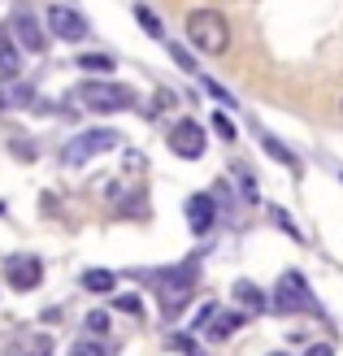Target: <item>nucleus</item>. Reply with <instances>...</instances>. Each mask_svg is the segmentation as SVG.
Here are the masks:
<instances>
[{
	"label": "nucleus",
	"mask_w": 343,
	"mask_h": 356,
	"mask_svg": "<svg viewBox=\"0 0 343 356\" xmlns=\"http://www.w3.org/2000/svg\"><path fill=\"white\" fill-rule=\"evenodd\" d=\"M5 282L13 291H35L44 282V261L31 257V252H13L5 257Z\"/></svg>",
	"instance_id": "6"
},
{
	"label": "nucleus",
	"mask_w": 343,
	"mask_h": 356,
	"mask_svg": "<svg viewBox=\"0 0 343 356\" xmlns=\"http://www.w3.org/2000/svg\"><path fill=\"white\" fill-rule=\"evenodd\" d=\"M87 330H109V313H104V309H92V313H87Z\"/></svg>",
	"instance_id": "22"
},
{
	"label": "nucleus",
	"mask_w": 343,
	"mask_h": 356,
	"mask_svg": "<svg viewBox=\"0 0 343 356\" xmlns=\"http://www.w3.org/2000/svg\"><path fill=\"white\" fill-rule=\"evenodd\" d=\"M70 356H109V343H100V339H79L74 348H70Z\"/></svg>",
	"instance_id": "20"
},
{
	"label": "nucleus",
	"mask_w": 343,
	"mask_h": 356,
	"mask_svg": "<svg viewBox=\"0 0 343 356\" xmlns=\"http://www.w3.org/2000/svg\"><path fill=\"white\" fill-rule=\"evenodd\" d=\"M274 309L278 313H317V300L300 270H282L278 287H274Z\"/></svg>",
	"instance_id": "2"
},
{
	"label": "nucleus",
	"mask_w": 343,
	"mask_h": 356,
	"mask_svg": "<svg viewBox=\"0 0 343 356\" xmlns=\"http://www.w3.org/2000/svg\"><path fill=\"white\" fill-rule=\"evenodd\" d=\"M269 356H287V352H269Z\"/></svg>",
	"instance_id": "28"
},
{
	"label": "nucleus",
	"mask_w": 343,
	"mask_h": 356,
	"mask_svg": "<svg viewBox=\"0 0 343 356\" xmlns=\"http://www.w3.org/2000/svg\"><path fill=\"white\" fill-rule=\"evenodd\" d=\"M170 152H174V156H183V161H196V156H205V131H200V122H191V118L178 122V127L170 131Z\"/></svg>",
	"instance_id": "7"
},
{
	"label": "nucleus",
	"mask_w": 343,
	"mask_h": 356,
	"mask_svg": "<svg viewBox=\"0 0 343 356\" xmlns=\"http://www.w3.org/2000/svg\"><path fill=\"white\" fill-rule=\"evenodd\" d=\"M213 222H218V200L213 195H191L187 200V226L196 230V235H205V230H213Z\"/></svg>",
	"instance_id": "9"
},
{
	"label": "nucleus",
	"mask_w": 343,
	"mask_h": 356,
	"mask_svg": "<svg viewBox=\"0 0 343 356\" xmlns=\"http://www.w3.org/2000/svg\"><path fill=\"white\" fill-rule=\"evenodd\" d=\"M22 343H26L22 356H52V339H48V334H26Z\"/></svg>",
	"instance_id": "19"
},
{
	"label": "nucleus",
	"mask_w": 343,
	"mask_h": 356,
	"mask_svg": "<svg viewBox=\"0 0 343 356\" xmlns=\"http://www.w3.org/2000/svg\"><path fill=\"white\" fill-rule=\"evenodd\" d=\"M113 148H118V131H87V135H74V139L61 148V161L79 170V165L92 161V156L113 152Z\"/></svg>",
	"instance_id": "4"
},
{
	"label": "nucleus",
	"mask_w": 343,
	"mask_h": 356,
	"mask_svg": "<svg viewBox=\"0 0 343 356\" xmlns=\"http://www.w3.org/2000/svg\"><path fill=\"white\" fill-rule=\"evenodd\" d=\"M234 300H239V305H244L248 313H261V309H265V296H261V287H257V282H248V278H239V282H234Z\"/></svg>",
	"instance_id": "11"
},
{
	"label": "nucleus",
	"mask_w": 343,
	"mask_h": 356,
	"mask_svg": "<svg viewBox=\"0 0 343 356\" xmlns=\"http://www.w3.org/2000/svg\"><path fill=\"white\" fill-rule=\"evenodd\" d=\"M79 65L87 74H113V57H104V52H87V57H79Z\"/></svg>",
	"instance_id": "16"
},
{
	"label": "nucleus",
	"mask_w": 343,
	"mask_h": 356,
	"mask_svg": "<svg viewBox=\"0 0 343 356\" xmlns=\"http://www.w3.org/2000/svg\"><path fill=\"white\" fill-rule=\"evenodd\" d=\"M170 57L178 61V70H187V74H196V61H191V57H187V52H183V48H178V44L170 48Z\"/></svg>",
	"instance_id": "23"
},
{
	"label": "nucleus",
	"mask_w": 343,
	"mask_h": 356,
	"mask_svg": "<svg viewBox=\"0 0 343 356\" xmlns=\"http://www.w3.org/2000/svg\"><path fill=\"white\" fill-rule=\"evenodd\" d=\"M170 348H174V352L183 348L187 356H200V348H191V339H187V334H170Z\"/></svg>",
	"instance_id": "25"
},
{
	"label": "nucleus",
	"mask_w": 343,
	"mask_h": 356,
	"mask_svg": "<svg viewBox=\"0 0 343 356\" xmlns=\"http://www.w3.org/2000/svg\"><path fill=\"white\" fill-rule=\"evenodd\" d=\"M26 100H31V87H26V83L0 87V109H17V104H26Z\"/></svg>",
	"instance_id": "14"
},
{
	"label": "nucleus",
	"mask_w": 343,
	"mask_h": 356,
	"mask_svg": "<svg viewBox=\"0 0 343 356\" xmlns=\"http://www.w3.org/2000/svg\"><path fill=\"white\" fill-rule=\"evenodd\" d=\"M0 213H5V204H0Z\"/></svg>",
	"instance_id": "29"
},
{
	"label": "nucleus",
	"mask_w": 343,
	"mask_h": 356,
	"mask_svg": "<svg viewBox=\"0 0 343 356\" xmlns=\"http://www.w3.org/2000/svg\"><path fill=\"white\" fill-rule=\"evenodd\" d=\"M113 282H118V274H109V270H87V274H83V287L96 291V296L113 291Z\"/></svg>",
	"instance_id": "13"
},
{
	"label": "nucleus",
	"mask_w": 343,
	"mask_h": 356,
	"mask_svg": "<svg viewBox=\"0 0 343 356\" xmlns=\"http://www.w3.org/2000/svg\"><path fill=\"white\" fill-rule=\"evenodd\" d=\"M339 109H343V104H339Z\"/></svg>",
	"instance_id": "30"
},
{
	"label": "nucleus",
	"mask_w": 343,
	"mask_h": 356,
	"mask_svg": "<svg viewBox=\"0 0 343 356\" xmlns=\"http://www.w3.org/2000/svg\"><path fill=\"white\" fill-rule=\"evenodd\" d=\"M118 309H122V313H131V317H135V313H143L139 296H118Z\"/></svg>",
	"instance_id": "24"
},
{
	"label": "nucleus",
	"mask_w": 343,
	"mask_h": 356,
	"mask_svg": "<svg viewBox=\"0 0 343 356\" xmlns=\"http://www.w3.org/2000/svg\"><path fill=\"white\" fill-rule=\"evenodd\" d=\"M261 144H265V152L274 156V161H282L287 170H300V161H296V152H292V148H282L278 139H269V135H261Z\"/></svg>",
	"instance_id": "15"
},
{
	"label": "nucleus",
	"mask_w": 343,
	"mask_h": 356,
	"mask_svg": "<svg viewBox=\"0 0 343 356\" xmlns=\"http://www.w3.org/2000/svg\"><path fill=\"white\" fill-rule=\"evenodd\" d=\"M274 222H278V226H282V230H287V235H292V239H300V230H296V222L287 218V213H274Z\"/></svg>",
	"instance_id": "26"
},
{
	"label": "nucleus",
	"mask_w": 343,
	"mask_h": 356,
	"mask_svg": "<svg viewBox=\"0 0 343 356\" xmlns=\"http://www.w3.org/2000/svg\"><path fill=\"white\" fill-rule=\"evenodd\" d=\"M187 40H191L196 52H205V57H222L230 48V22L218 9H191L187 13Z\"/></svg>",
	"instance_id": "1"
},
{
	"label": "nucleus",
	"mask_w": 343,
	"mask_h": 356,
	"mask_svg": "<svg viewBox=\"0 0 343 356\" xmlns=\"http://www.w3.org/2000/svg\"><path fill=\"white\" fill-rule=\"evenodd\" d=\"M304 356H335V352H330V343H313V348L304 352Z\"/></svg>",
	"instance_id": "27"
},
{
	"label": "nucleus",
	"mask_w": 343,
	"mask_h": 356,
	"mask_svg": "<svg viewBox=\"0 0 343 356\" xmlns=\"http://www.w3.org/2000/svg\"><path fill=\"white\" fill-rule=\"evenodd\" d=\"M0 70H5V74H13V70H17V48H13V40H9L5 26H0Z\"/></svg>",
	"instance_id": "17"
},
{
	"label": "nucleus",
	"mask_w": 343,
	"mask_h": 356,
	"mask_svg": "<svg viewBox=\"0 0 343 356\" xmlns=\"http://www.w3.org/2000/svg\"><path fill=\"white\" fill-rule=\"evenodd\" d=\"M13 35H17V44L26 52H44V31L31 17V9H13Z\"/></svg>",
	"instance_id": "10"
},
{
	"label": "nucleus",
	"mask_w": 343,
	"mask_h": 356,
	"mask_svg": "<svg viewBox=\"0 0 343 356\" xmlns=\"http://www.w3.org/2000/svg\"><path fill=\"white\" fill-rule=\"evenodd\" d=\"M152 287H157V296H161V309L174 313V309L196 291V265H178V270L152 274Z\"/></svg>",
	"instance_id": "3"
},
{
	"label": "nucleus",
	"mask_w": 343,
	"mask_h": 356,
	"mask_svg": "<svg viewBox=\"0 0 343 356\" xmlns=\"http://www.w3.org/2000/svg\"><path fill=\"white\" fill-rule=\"evenodd\" d=\"M79 96H83V104L92 113H122V109H131V92L118 87V83H83Z\"/></svg>",
	"instance_id": "5"
},
{
	"label": "nucleus",
	"mask_w": 343,
	"mask_h": 356,
	"mask_svg": "<svg viewBox=\"0 0 343 356\" xmlns=\"http://www.w3.org/2000/svg\"><path fill=\"white\" fill-rule=\"evenodd\" d=\"M48 31L57 35V40H65V44H79L83 35H87V22L74 13V9H65V5H52L48 9Z\"/></svg>",
	"instance_id": "8"
},
{
	"label": "nucleus",
	"mask_w": 343,
	"mask_h": 356,
	"mask_svg": "<svg viewBox=\"0 0 343 356\" xmlns=\"http://www.w3.org/2000/svg\"><path fill=\"white\" fill-rule=\"evenodd\" d=\"M239 322H244V313H222V317L213 313V322H209L205 330H209V339H213V343H222V339H226V334L239 326Z\"/></svg>",
	"instance_id": "12"
},
{
	"label": "nucleus",
	"mask_w": 343,
	"mask_h": 356,
	"mask_svg": "<svg viewBox=\"0 0 343 356\" xmlns=\"http://www.w3.org/2000/svg\"><path fill=\"white\" fill-rule=\"evenodd\" d=\"M135 17H139V26L152 35V40H166V31H161V17L152 13V9H143V5H135Z\"/></svg>",
	"instance_id": "18"
},
{
	"label": "nucleus",
	"mask_w": 343,
	"mask_h": 356,
	"mask_svg": "<svg viewBox=\"0 0 343 356\" xmlns=\"http://www.w3.org/2000/svg\"><path fill=\"white\" fill-rule=\"evenodd\" d=\"M213 131H218V139H226V144H234V139H239V135H234V122H230L226 113H213Z\"/></svg>",
	"instance_id": "21"
}]
</instances>
